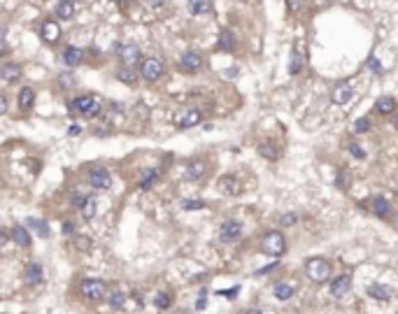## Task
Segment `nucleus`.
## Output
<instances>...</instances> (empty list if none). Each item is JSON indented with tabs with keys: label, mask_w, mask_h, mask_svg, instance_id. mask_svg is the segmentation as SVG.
Instances as JSON below:
<instances>
[{
	"label": "nucleus",
	"mask_w": 398,
	"mask_h": 314,
	"mask_svg": "<svg viewBox=\"0 0 398 314\" xmlns=\"http://www.w3.org/2000/svg\"><path fill=\"white\" fill-rule=\"evenodd\" d=\"M73 114H84V116H98L100 114V100L96 96H79L70 103Z\"/></svg>",
	"instance_id": "1"
},
{
	"label": "nucleus",
	"mask_w": 398,
	"mask_h": 314,
	"mask_svg": "<svg viewBox=\"0 0 398 314\" xmlns=\"http://www.w3.org/2000/svg\"><path fill=\"white\" fill-rule=\"evenodd\" d=\"M163 75H165V63L156 56H149L140 63V77L145 82H158Z\"/></svg>",
	"instance_id": "2"
},
{
	"label": "nucleus",
	"mask_w": 398,
	"mask_h": 314,
	"mask_svg": "<svg viewBox=\"0 0 398 314\" xmlns=\"http://www.w3.org/2000/svg\"><path fill=\"white\" fill-rule=\"evenodd\" d=\"M305 275H308L312 282H324V279H328V275H331V263L326 259H310L308 263H305Z\"/></svg>",
	"instance_id": "3"
},
{
	"label": "nucleus",
	"mask_w": 398,
	"mask_h": 314,
	"mask_svg": "<svg viewBox=\"0 0 398 314\" xmlns=\"http://www.w3.org/2000/svg\"><path fill=\"white\" fill-rule=\"evenodd\" d=\"M79 291H82V296L89 298V300H103V298L107 296V284H105L103 279H84L82 286H79Z\"/></svg>",
	"instance_id": "4"
},
{
	"label": "nucleus",
	"mask_w": 398,
	"mask_h": 314,
	"mask_svg": "<svg viewBox=\"0 0 398 314\" xmlns=\"http://www.w3.org/2000/svg\"><path fill=\"white\" fill-rule=\"evenodd\" d=\"M287 249V242H284V235L279 230H270L268 235L263 237V252L270 256H279Z\"/></svg>",
	"instance_id": "5"
},
{
	"label": "nucleus",
	"mask_w": 398,
	"mask_h": 314,
	"mask_svg": "<svg viewBox=\"0 0 398 314\" xmlns=\"http://www.w3.org/2000/svg\"><path fill=\"white\" fill-rule=\"evenodd\" d=\"M242 235V224L236 221V219H229V221H223L221 228H219V237L221 242H233Z\"/></svg>",
	"instance_id": "6"
},
{
	"label": "nucleus",
	"mask_w": 398,
	"mask_h": 314,
	"mask_svg": "<svg viewBox=\"0 0 398 314\" xmlns=\"http://www.w3.org/2000/svg\"><path fill=\"white\" fill-rule=\"evenodd\" d=\"M180 68L184 73H198L200 68H203V56L198 51H187V54H182L180 58Z\"/></svg>",
	"instance_id": "7"
},
{
	"label": "nucleus",
	"mask_w": 398,
	"mask_h": 314,
	"mask_svg": "<svg viewBox=\"0 0 398 314\" xmlns=\"http://www.w3.org/2000/svg\"><path fill=\"white\" fill-rule=\"evenodd\" d=\"M89 181H91V186H96V189H109L112 186V175L105 168H93L89 172Z\"/></svg>",
	"instance_id": "8"
},
{
	"label": "nucleus",
	"mask_w": 398,
	"mask_h": 314,
	"mask_svg": "<svg viewBox=\"0 0 398 314\" xmlns=\"http://www.w3.org/2000/svg\"><path fill=\"white\" fill-rule=\"evenodd\" d=\"M140 47L138 44H126V47H121L119 49V58H121V63L124 66H128V68H133L135 63L140 60Z\"/></svg>",
	"instance_id": "9"
},
{
	"label": "nucleus",
	"mask_w": 398,
	"mask_h": 314,
	"mask_svg": "<svg viewBox=\"0 0 398 314\" xmlns=\"http://www.w3.org/2000/svg\"><path fill=\"white\" fill-rule=\"evenodd\" d=\"M40 35H42L44 42H59L61 37V26L56 24L54 19H47L42 24V28H40Z\"/></svg>",
	"instance_id": "10"
},
{
	"label": "nucleus",
	"mask_w": 398,
	"mask_h": 314,
	"mask_svg": "<svg viewBox=\"0 0 398 314\" xmlns=\"http://www.w3.org/2000/svg\"><path fill=\"white\" fill-rule=\"evenodd\" d=\"M352 96H354V89H352L347 82L345 84H338L335 89H333V93H331V100L335 105H347L352 100Z\"/></svg>",
	"instance_id": "11"
},
{
	"label": "nucleus",
	"mask_w": 398,
	"mask_h": 314,
	"mask_svg": "<svg viewBox=\"0 0 398 314\" xmlns=\"http://www.w3.org/2000/svg\"><path fill=\"white\" fill-rule=\"evenodd\" d=\"M200 121H203V112H200V109H187V112L177 119V126L180 128H193V126H198Z\"/></svg>",
	"instance_id": "12"
},
{
	"label": "nucleus",
	"mask_w": 398,
	"mask_h": 314,
	"mask_svg": "<svg viewBox=\"0 0 398 314\" xmlns=\"http://www.w3.org/2000/svg\"><path fill=\"white\" fill-rule=\"evenodd\" d=\"M350 286H352V277L350 275H340L338 279H333V284H331V293L335 298H343L347 291H350Z\"/></svg>",
	"instance_id": "13"
},
{
	"label": "nucleus",
	"mask_w": 398,
	"mask_h": 314,
	"mask_svg": "<svg viewBox=\"0 0 398 314\" xmlns=\"http://www.w3.org/2000/svg\"><path fill=\"white\" fill-rule=\"evenodd\" d=\"M82 60H84V51H82V49H77V47H68L66 51H63V63H66L68 68L79 66Z\"/></svg>",
	"instance_id": "14"
},
{
	"label": "nucleus",
	"mask_w": 398,
	"mask_h": 314,
	"mask_svg": "<svg viewBox=\"0 0 398 314\" xmlns=\"http://www.w3.org/2000/svg\"><path fill=\"white\" fill-rule=\"evenodd\" d=\"M236 44H238L236 33H233V30H221V35H219V49H221V51H233Z\"/></svg>",
	"instance_id": "15"
},
{
	"label": "nucleus",
	"mask_w": 398,
	"mask_h": 314,
	"mask_svg": "<svg viewBox=\"0 0 398 314\" xmlns=\"http://www.w3.org/2000/svg\"><path fill=\"white\" fill-rule=\"evenodd\" d=\"M219 186H221V191L223 194H229V196H238L242 191L240 189V184H238V179L236 177H221V179H219Z\"/></svg>",
	"instance_id": "16"
},
{
	"label": "nucleus",
	"mask_w": 398,
	"mask_h": 314,
	"mask_svg": "<svg viewBox=\"0 0 398 314\" xmlns=\"http://www.w3.org/2000/svg\"><path fill=\"white\" fill-rule=\"evenodd\" d=\"M26 282H28L30 286H35L42 282V266H40V263H30V266L26 268Z\"/></svg>",
	"instance_id": "17"
},
{
	"label": "nucleus",
	"mask_w": 398,
	"mask_h": 314,
	"mask_svg": "<svg viewBox=\"0 0 398 314\" xmlns=\"http://www.w3.org/2000/svg\"><path fill=\"white\" fill-rule=\"evenodd\" d=\"M33 103H35V91L30 89V86H24L21 93H19V107L26 112V109L33 107Z\"/></svg>",
	"instance_id": "18"
},
{
	"label": "nucleus",
	"mask_w": 398,
	"mask_h": 314,
	"mask_svg": "<svg viewBox=\"0 0 398 314\" xmlns=\"http://www.w3.org/2000/svg\"><path fill=\"white\" fill-rule=\"evenodd\" d=\"M375 109L380 112V114H393L396 112V100L391 96H382L377 103H375Z\"/></svg>",
	"instance_id": "19"
},
{
	"label": "nucleus",
	"mask_w": 398,
	"mask_h": 314,
	"mask_svg": "<svg viewBox=\"0 0 398 314\" xmlns=\"http://www.w3.org/2000/svg\"><path fill=\"white\" fill-rule=\"evenodd\" d=\"M189 12L196 14V17L212 12V0H189Z\"/></svg>",
	"instance_id": "20"
},
{
	"label": "nucleus",
	"mask_w": 398,
	"mask_h": 314,
	"mask_svg": "<svg viewBox=\"0 0 398 314\" xmlns=\"http://www.w3.org/2000/svg\"><path fill=\"white\" fill-rule=\"evenodd\" d=\"M0 75H3L5 82H17V79L21 77V66H17V63H5L3 70H0Z\"/></svg>",
	"instance_id": "21"
},
{
	"label": "nucleus",
	"mask_w": 398,
	"mask_h": 314,
	"mask_svg": "<svg viewBox=\"0 0 398 314\" xmlns=\"http://www.w3.org/2000/svg\"><path fill=\"white\" fill-rule=\"evenodd\" d=\"M368 293H370V298H375V300H382V302H386L389 298H391V289H389V286H384V284H373L368 289Z\"/></svg>",
	"instance_id": "22"
},
{
	"label": "nucleus",
	"mask_w": 398,
	"mask_h": 314,
	"mask_svg": "<svg viewBox=\"0 0 398 314\" xmlns=\"http://www.w3.org/2000/svg\"><path fill=\"white\" fill-rule=\"evenodd\" d=\"M205 172H207V165L203 163V161H193V163H189V168H187L189 179H200Z\"/></svg>",
	"instance_id": "23"
},
{
	"label": "nucleus",
	"mask_w": 398,
	"mask_h": 314,
	"mask_svg": "<svg viewBox=\"0 0 398 314\" xmlns=\"http://www.w3.org/2000/svg\"><path fill=\"white\" fill-rule=\"evenodd\" d=\"M12 237H14V242H17L19 247H28L30 244V235H28V230H26L24 226H14Z\"/></svg>",
	"instance_id": "24"
},
{
	"label": "nucleus",
	"mask_w": 398,
	"mask_h": 314,
	"mask_svg": "<svg viewBox=\"0 0 398 314\" xmlns=\"http://www.w3.org/2000/svg\"><path fill=\"white\" fill-rule=\"evenodd\" d=\"M370 207H373V212L377 214V217H389V212H391V207H389V203H386L384 198L370 200Z\"/></svg>",
	"instance_id": "25"
},
{
	"label": "nucleus",
	"mask_w": 398,
	"mask_h": 314,
	"mask_svg": "<svg viewBox=\"0 0 398 314\" xmlns=\"http://www.w3.org/2000/svg\"><path fill=\"white\" fill-rule=\"evenodd\" d=\"M73 14H75V3H59L56 5V17L63 19V21L73 19Z\"/></svg>",
	"instance_id": "26"
},
{
	"label": "nucleus",
	"mask_w": 398,
	"mask_h": 314,
	"mask_svg": "<svg viewBox=\"0 0 398 314\" xmlns=\"http://www.w3.org/2000/svg\"><path fill=\"white\" fill-rule=\"evenodd\" d=\"M26 224H28V228H33L40 237H47L49 235V228L47 224H44L42 219H26Z\"/></svg>",
	"instance_id": "27"
},
{
	"label": "nucleus",
	"mask_w": 398,
	"mask_h": 314,
	"mask_svg": "<svg viewBox=\"0 0 398 314\" xmlns=\"http://www.w3.org/2000/svg\"><path fill=\"white\" fill-rule=\"evenodd\" d=\"M79 210H82V217H84L86 221H91V219L96 217V200L86 198L84 203H82V207H79Z\"/></svg>",
	"instance_id": "28"
},
{
	"label": "nucleus",
	"mask_w": 398,
	"mask_h": 314,
	"mask_svg": "<svg viewBox=\"0 0 398 314\" xmlns=\"http://www.w3.org/2000/svg\"><path fill=\"white\" fill-rule=\"evenodd\" d=\"M259 154L263 158H268V161H277L279 158V151L275 145H259Z\"/></svg>",
	"instance_id": "29"
},
{
	"label": "nucleus",
	"mask_w": 398,
	"mask_h": 314,
	"mask_svg": "<svg viewBox=\"0 0 398 314\" xmlns=\"http://www.w3.org/2000/svg\"><path fill=\"white\" fill-rule=\"evenodd\" d=\"M117 77H119V82H124V84H135V79H138V75L133 73V68H128V66H124L117 73Z\"/></svg>",
	"instance_id": "30"
},
{
	"label": "nucleus",
	"mask_w": 398,
	"mask_h": 314,
	"mask_svg": "<svg viewBox=\"0 0 398 314\" xmlns=\"http://www.w3.org/2000/svg\"><path fill=\"white\" fill-rule=\"evenodd\" d=\"M303 60H305V56H303L301 51H294V54H291V66H289V73H291V75H298V73H301Z\"/></svg>",
	"instance_id": "31"
},
{
	"label": "nucleus",
	"mask_w": 398,
	"mask_h": 314,
	"mask_svg": "<svg viewBox=\"0 0 398 314\" xmlns=\"http://www.w3.org/2000/svg\"><path fill=\"white\" fill-rule=\"evenodd\" d=\"M291 296H294V286H289V284L275 286V298H277V300H289Z\"/></svg>",
	"instance_id": "32"
},
{
	"label": "nucleus",
	"mask_w": 398,
	"mask_h": 314,
	"mask_svg": "<svg viewBox=\"0 0 398 314\" xmlns=\"http://www.w3.org/2000/svg\"><path fill=\"white\" fill-rule=\"evenodd\" d=\"M124 302H126V293H124V291H112V293H109V305L115 309H119Z\"/></svg>",
	"instance_id": "33"
},
{
	"label": "nucleus",
	"mask_w": 398,
	"mask_h": 314,
	"mask_svg": "<svg viewBox=\"0 0 398 314\" xmlns=\"http://www.w3.org/2000/svg\"><path fill=\"white\" fill-rule=\"evenodd\" d=\"M158 177H161V172H158V170H151L149 175L140 181V189H145V191H147V189H151V186H154V181H156Z\"/></svg>",
	"instance_id": "34"
},
{
	"label": "nucleus",
	"mask_w": 398,
	"mask_h": 314,
	"mask_svg": "<svg viewBox=\"0 0 398 314\" xmlns=\"http://www.w3.org/2000/svg\"><path fill=\"white\" fill-rule=\"evenodd\" d=\"M370 126H373V123H370L368 116H361V119L354 123V133H368Z\"/></svg>",
	"instance_id": "35"
},
{
	"label": "nucleus",
	"mask_w": 398,
	"mask_h": 314,
	"mask_svg": "<svg viewBox=\"0 0 398 314\" xmlns=\"http://www.w3.org/2000/svg\"><path fill=\"white\" fill-rule=\"evenodd\" d=\"M335 184H338L340 189H350V184H352V175L347 172V170H340V172H338V179H335Z\"/></svg>",
	"instance_id": "36"
},
{
	"label": "nucleus",
	"mask_w": 398,
	"mask_h": 314,
	"mask_svg": "<svg viewBox=\"0 0 398 314\" xmlns=\"http://www.w3.org/2000/svg\"><path fill=\"white\" fill-rule=\"evenodd\" d=\"M154 305H156L158 309H168L170 307V296L168 293H158V296L154 298Z\"/></svg>",
	"instance_id": "37"
},
{
	"label": "nucleus",
	"mask_w": 398,
	"mask_h": 314,
	"mask_svg": "<svg viewBox=\"0 0 398 314\" xmlns=\"http://www.w3.org/2000/svg\"><path fill=\"white\" fill-rule=\"evenodd\" d=\"M182 207H184V210H203L205 203H203V200H184Z\"/></svg>",
	"instance_id": "38"
},
{
	"label": "nucleus",
	"mask_w": 398,
	"mask_h": 314,
	"mask_svg": "<svg viewBox=\"0 0 398 314\" xmlns=\"http://www.w3.org/2000/svg\"><path fill=\"white\" fill-rule=\"evenodd\" d=\"M75 244H77L79 252H89V249H91V240H89V237H84V235H79Z\"/></svg>",
	"instance_id": "39"
},
{
	"label": "nucleus",
	"mask_w": 398,
	"mask_h": 314,
	"mask_svg": "<svg viewBox=\"0 0 398 314\" xmlns=\"http://www.w3.org/2000/svg\"><path fill=\"white\" fill-rule=\"evenodd\" d=\"M296 221H298V217H296V214H291V212H289V214H282V217H279V224H282V226H294Z\"/></svg>",
	"instance_id": "40"
},
{
	"label": "nucleus",
	"mask_w": 398,
	"mask_h": 314,
	"mask_svg": "<svg viewBox=\"0 0 398 314\" xmlns=\"http://www.w3.org/2000/svg\"><path fill=\"white\" fill-rule=\"evenodd\" d=\"M350 154L354 158H366V151H363L359 145H350Z\"/></svg>",
	"instance_id": "41"
},
{
	"label": "nucleus",
	"mask_w": 398,
	"mask_h": 314,
	"mask_svg": "<svg viewBox=\"0 0 398 314\" xmlns=\"http://www.w3.org/2000/svg\"><path fill=\"white\" fill-rule=\"evenodd\" d=\"M287 7H289L291 14H296L298 10H301V0H287Z\"/></svg>",
	"instance_id": "42"
},
{
	"label": "nucleus",
	"mask_w": 398,
	"mask_h": 314,
	"mask_svg": "<svg viewBox=\"0 0 398 314\" xmlns=\"http://www.w3.org/2000/svg\"><path fill=\"white\" fill-rule=\"evenodd\" d=\"M368 66H370V70H373V73L382 75V66L377 63V58H370V60H368Z\"/></svg>",
	"instance_id": "43"
},
{
	"label": "nucleus",
	"mask_w": 398,
	"mask_h": 314,
	"mask_svg": "<svg viewBox=\"0 0 398 314\" xmlns=\"http://www.w3.org/2000/svg\"><path fill=\"white\" fill-rule=\"evenodd\" d=\"M70 233H75V224L73 221H63V235H70Z\"/></svg>",
	"instance_id": "44"
},
{
	"label": "nucleus",
	"mask_w": 398,
	"mask_h": 314,
	"mask_svg": "<svg viewBox=\"0 0 398 314\" xmlns=\"http://www.w3.org/2000/svg\"><path fill=\"white\" fill-rule=\"evenodd\" d=\"M82 133V126H77V123H73V126L68 128V135H70V138H75V135H79Z\"/></svg>",
	"instance_id": "45"
},
{
	"label": "nucleus",
	"mask_w": 398,
	"mask_h": 314,
	"mask_svg": "<svg viewBox=\"0 0 398 314\" xmlns=\"http://www.w3.org/2000/svg\"><path fill=\"white\" fill-rule=\"evenodd\" d=\"M7 112V98L0 93V114H5Z\"/></svg>",
	"instance_id": "46"
},
{
	"label": "nucleus",
	"mask_w": 398,
	"mask_h": 314,
	"mask_svg": "<svg viewBox=\"0 0 398 314\" xmlns=\"http://www.w3.org/2000/svg\"><path fill=\"white\" fill-rule=\"evenodd\" d=\"M145 3H147V5H151V7H161L165 0H145Z\"/></svg>",
	"instance_id": "47"
},
{
	"label": "nucleus",
	"mask_w": 398,
	"mask_h": 314,
	"mask_svg": "<svg viewBox=\"0 0 398 314\" xmlns=\"http://www.w3.org/2000/svg\"><path fill=\"white\" fill-rule=\"evenodd\" d=\"M5 54H7V44L3 42V40H0V58H3Z\"/></svg>",
	"instance_id": "48"
},
{
	"label": "nucleus",
	"mask_w": 398,
	"mask_h": 314,
	"mask_svg": "<svg viewBox=\"0 0 398 314\" xmlns=\"http://www.w3.org/2000/svg\"><path fill=\"white\" fill-rule=\"evenodd\" d=\"M7 242V235H5V230H0V244H5Z\"/></svg>",
	"instance_id": "49"
},
{
	"label": "nucleus",
	"mask_w": 398,
	"mask_h": 314,
	"mask_svg": "<svg viewBox=\"0 0 398 314\" xmlns=\"http://www.w3.org/2000/svg\"><path fill=\"white\" fill-rule=\"evenodd\" d=\"M247 314H261V312H259V309H249Z\"/></svg>",
	"instance_id": "50"
},
{
	"label": "nucleus",
	"mask_w": 398,
	"mask_h": 314,
	"mask_svg": "<svg viewBox=\"0 0 398 314\" xmlns=\"http://www.w3.org/2000/svg\"><path fill=\"white\" fill-rule=\"evenodd\" d=\"M112 3H119V5H121V3H126V0H112Z\"/></svg>",
	"instance_id": "51"
},
{
	"label": "nucleus",
	"mask_w": 398,
	"mask_h": 314,
	"mask_svg": "<svg viewBox=\"0 0 398 314\" xmlns=\"http://www.w3.org/2000/svg\"><path fill=\"white\" fill-rule=\"evenodd\" d=\"M61 3H75V0H61Z\"/></svg>",
	"instance_id": "52"
}]
</instances>
